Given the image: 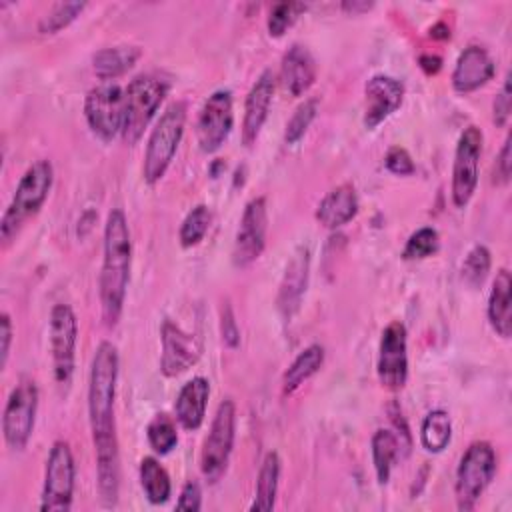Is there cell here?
<instances>
[{
  "label": "cell",
  "instance_id": "6da1fadb",
  "mask_svg": "<svg viewBox=\"0 0 512 512\" xmlns=\"http://www.w3.org/2000/svg\"><path fill=\"white\" fill-rule=\"evenodd\" d=\"M118 380V350L102 340L94 352L88 380V418L96 454L98 492L106 508H114L120 492V454L114 420V396Z\"/></svg>",
  "mask_w": 512,
  "mask_h": 512
},
{
  "label": "cell",
  "instance_id": "7a4b0ae2",
  "mask_svg": "<svg viewBox=\"0 0 512 512\" xmlns=\"http://www.w3.org/2000/svg\"><path fill=\"white\" fill-rule=\"evenodd\" d=\"M132 240L128 220L120 208H112L104 224V260L100 270V304L106 326L120 320L130 282Z\"/></svg>",
  "mask_w": 512,
  "mask_h": 512
},
{
  "label": "cell",
  "instance_id": "3957f363",
  "mask_svg": "<svg viewBox=\"0 0 512 512\" xmlns=\"http://www.w3.org/2000/svg\"><path fill=\"white\" fill-rule=\"evenodd\" d=\"M52 182L54 168L50 160H36L32 166H28L0 220V238L4 246L10 244L22 224L42 208L50 194Z\"/></svg>",
  "mask_w": 512,
  "mask_h": 512
},
{
  "label": "cell",
  "instance_id": "277c9868",
  "mask_svg": "<svg viewBox=\"0 0 512 512\" xmlns=\"http://www.w3.org/2000/svg\"><path fill=\"white\" fill-rule=\"evenodd\" d=\"M168 90L170 82L158 74H140L128 84L124 90V124L120 132L128 146H134L142 138Z\"/></svg>",
  "mask_w": 512,
  "mask_h": 512
},
{
  "label": "cell",
  "instance_id": "5b68a950",
  "mask_svg": "<svg viewBox=\"0 0 512 512\" xmlns=\"http://www.w3.org/2000/svg\"><path fill=\"white\" fill-rule=\"evenodd\" d=\"M184 124L186 104L182 100H176L162 112L160 120L150 132L142 164V176L146 184H156L166 174L182 140Z\"/></svg>",
  "mask_w": 512,
  "mask_h": 512
},
{
  "label": "cell",
  "instance_id": "8992f818",
  "mask_svg": "<svg viewBox=\"0 0 512 512\" xmlns=\"http://www.w3.org/2000/svg\"><path fill=\"white\" fill-rule=\"evenodd\" d=\"M496 474V452L494 448L484 442H472L460 458L456 468V506L458 510H472L480 500L482 492L488 488Z\"/></svg>",
  "mask_w": 512,
  "mask_h": 512
},
{
  "label": "cell",
  "instance_id": "52a82bcc",
  "mask_svg": "<svg viewBox=\"0 0 512 512\" xmlns=\"http://www.w3.org/2000/svg\"><path fill=\"white\" fill-rule=\"evenodd\" d=\"M234 436H236V406L232 398H224L216 408V414L212 418L210 430L204 438L202 452H200V470L210 484L218 482L224 476L232 448H234Z\"/></svg>",
  "mask_w": 512,
  "mask_h": 512
},
{
  "label": "cell",
  "instance_id": "ba28073f",
  "mask_svg": "<svg viewBox=\"0 0 512 512\" xmlns=\"http://www.w3.org/2000/svg\"><path fill=\"white\" fill-rule=\"evenodd\" d=\"M74 478H76V466H74L72 450L68 442L56 440L46 460L40 510L42 512L70 510L72 496H74Z\"/></svg>",
  "mask_w": 512,
  "mask_h": 512
},
{
  "label": "cell",
  "instance_id": "9c48e42d",
  "mask_svg": "<svg viewBox=\"0 0 512 512\" xmlns=\"http://www.w3.org/2000/svg\"><path fill=\"white\" fill-rule=\"evenodd\" d=\"M38 410V386L32 378L22 376L12 388L4 414H2V432L4 440L12 450H24L28 444Z\"/></svg>",
  "mask_w": 512,
  "mask_h": 512
},
{
  "label": "cell",
  "instance_id": "30bf717a",
  "mask_svg": "<svg viewBox=\"0 0 512 512\" xmlns=\"http://www.w3.org/2000/svg\"><path fill=\"white\" fill-rule=\"evenodd\" d=\"M50 356L54 380L60 386H68L74 374L76 364V340H78V322L76 314L68 304H56L50 310Z\"/></svg>",
  "mask_w": 512,
  "mask_h": 512
},
{
  "label": "cell",
  "instance_id": "8fae6325",
  "mask_svg": "<svg viewBox=\"0 0 512 512\" xmlns=\"http://www.w3.org/2000/svg\"><path fill=\"white\" fill-rule=\"evenodd\" d=\"M84 116L94 136L102 142L114 140L124 124V90L110 82L90 88L84 98Z\"/></svg>",
  "mask_w": 512,
  "mask_h": 512
},
{
  "label": "cell",
  "instance_id": "7c38bea8",
  "mask_svg": "<svg viewBox=\"0 0 512 512\" xmlns=\"http://www.w3.org/2000/svg\"><path fill=\"white\" fill-rule=\"evenodd\" d=\"M482 154V132L476 126H466L458 138L452 164V202L464 208L478 186V162Z\"/></svg>",
  "mask_w": 512,
  "mask_h": 512
},
{
  "label": "cell",
  "instance_id": "4fadbf2b",
  "mask_svg": "<svg viewBox=\"0 0 512 512\" xmlns=\"http://www.w3.org/2000/svg\"><path fill=\"white\" fill-rule=\"evenodd\" d=\"M232 126V92L220 88L204 100L196 120V138L200 150L206 154L216 152L232 132Z\"/></svg>",
  "mask_w": 512,
  "mask_h": 512
},
{
  "label": "cell",
  "instance_id": "5bb4252c",
  "mask_svg": "<svg viewBox=\"0 0 512 512\" xmlns=\"http://www.w3.org/2000/svg\"><path fill=\"white\" fill-rule=\"evenodd\" d=\"M376 372L382 388L398 392L408 380V352H406V326L400 320L390 322L382 330L378 346Z\"/></svg>",
  "mask_w": 512,
  "mask_h": 512
},
{
  "label": "cell",
  "instance_id": "9a60e30c",
  "mask_svg": "<svg viewBox=\"0 0 512 512\" xmlns=\"http://www.w3.org/2000/svg\"><path fill=\"white\" fill-rule=\"evenodd\" d=\"M266 228H268L266 198L256 196L244 206L240 226L236 230L234 250H232L234 266L246 268L262 254L266 246Z\"/></svg>",
  "mask_w": 512,
  "mask_h": 512
},
{
  "label": "cell",
  "instance_id": "2e32d148",
  "mask_svg": "<svg viewBox=\"0 0 512 512\" xmlns=\"http://www.w3.org/2000/svg\"><path fill=\"white\" fill-rule=\"evenodd\" d=\"M160 334H162L160 336L162 338L160 372L164 376L174 378L198 362L202 354V344L194 334L182 330L172 320H164Z\"/></svg>",
  "mask_w": 512,
  "mask_h": 512
},
{
  "label": "cell",
  "instance_id": "e0dca14e",
  "mask_svg": "<svg viewBox=\"0 0 512 512\" xmlns=\"http://www.w3.org/2000/svg\"><path fill=\"white\" fill-rule=\"evenodd\" d=\"M404 100V84L386 74H374L364 86V126L368 130L394 114Z\"/></svg>",
  "mask_w": 512,
  "mask_h": 512
},
{
  "label": "cell",
  "instance_id": "ac0fdd59",
  "mask_svg": "<svg viewBox=\"0 0 512 512\" xmlns=\"http://www.w3.org/2000/svg\"><path fill=\"white\" fill-rule=\"evenodd\" d=\"M308 274H310V250L306 246H298L286 264L278 298H276L278 310L286 320L292 318L302 304L306 284H308Z\"/></svg>",
  "mask_w": 512,
  "mask_h": 512
},
{
  "label": "cell",
  "instance_id": "d6986e66",
  "mask_svg": "<svg viewBox=\"0 0 512 512\" xmlns=\"http://www.w3.org/2000/svg\"><path fill=\"white\" fill-rule=\"evenodd\" d=\"M272 96H274V74L272 70H264L248 90V96L244 102V118H242L244 146L250 148L258 140L260 130L268 118Z\"/></svg>",
  "mask_w": 512,
  "mask_h": 512
},
{
  "label": "cell",
  "instance_id": "ffe728a7",
  "mask_svg": "<svg viewBox=\"0 0 512 512\" xmlns=\"http://www.w3.org/2000/svg\"><path fill=\"white\" fill-rule=\"evenodd\" d=\"M494 76V60L482 46H468L460 52L454 70L452 86L460 94H468L484 86Z\"/></svg>",
  "mask_w": 512,
  "mask_h": 512
},
{
  "label": "cell",
  "instance_id": "44dd1931",
  "mask_svg": "<svg viewBox=\"0 0 512 512\" xmlns=\"http://www.w3.org/2000/svg\"><path fill=\"white\" fill-rule=\"evenodd\" d=\"M208 398L210 382L204 376H194L180 388L174 404V414L184 430H198L202 426Z\"/></svg>",
  "mask_w": 512,
  "mask_h": 512
},
{
  "label": "cell",
  "instance_id": "7402d4cb",
  "mask_svg": "<svg viewBox=\"0 0 512 512\" xmlns=\"http://www.w3.org/2000/svg\"><path fill=\"white\" fill-rule=\"evenodd\" d=\"M280 78L284 82V88L292 96H302L310 90L316 80V62L306 46L292 44L284 52L280 64Z\"/></svg>",
  "mask_w": 512,
  "mask_h": 512
},
{
  "label": "cell",
  "instance_id": "603a6c76",
  "mask_svg": "<svg viewBox=\"0 0 512 512\" xmlns=\"http://www.w3.org/2000/svg\"><path fill=\"white\" fill-rule=\"evenodd\" d=\"M358 212V196L356 188L348 182L332 188L316 208V220L324 228H340L348 224Z\"/></svg>",
  "mask_w": 512,
  "mask_h": 512
},
{
  "label": "cell",
  "instance_id": "cb8c5ba5",
  "mask_svg": "<svg viewBox=\"0 0 512 512\" xmlns=\"http://www.w3.org/2000/svg\"><path fill=\"white\" fill-rule=\"evenodd\" d=\"M512 278L506 268H500L494 282L492 290L488 296V320L494 332L502 338H510L512 334Z\"/></svg>",
  "mask_w": 512,
  "mask_h": 512
},
{
  "label": "cell",
  "instance_id": "d4e9b609",
  "mask_svg": "<svg viewBox=\"0 0 512 512\" xmlns=\"http://www.w3.org/2000/svg\"><path fill=\"white\" fill-rule=\"evenodd\" d=\"M400 448L406 450L402 438L390 428H378L372 436V464L376 472L378 484H386L390 480V472L394 462L400 456ZM408 454V450H406Z\"/></svg>",
  "mask_w": 512,
  "mask_h": 512
},
{
  "label": "cell",
  "instance_id": "484cf974",
  "mask_svg": "<svg viewBox=\"0 0 512 512\" xmlns=\"http://www.w3.org/2000/svg\"><path fill=\"white\" fill-rule=\"evenodd\" d=\"M138 58H140V48L136 46L102 48L92 56V68L100 80H110L128 72Z\"/></svg>",
  "mask_w": 512,
  "mask_h": 512
},
{
  "label": "cell",
  "instance_id": "4316f807",
  "mask_svg": "<svg viewBox=\"0 0 512 512\" xmlns=\"http://www.w3.org/2000/svg\"><path fill=\"white\" fill-rule=\"evenodd\" d=\"M278 480H280V456L276 452H268L262 460V466L258 470L256 478V492L254 500L250 504L252 512H268L274 508L276 492H278Z\"/></svg>",
  "mask_w": 512,
  "mask_h": 512
},
{
  "label": "cell",
  "instance_id": "83f0119b",
  "mask_svg": "<svg viewBox=\"0 0 512 512\" xmlns=\"http://www.w3.org/2000/svg\"><path fill=\"white\" fill-rule=\"evenodd\" d=\"M324 364V348L320 344L306 346L282 376V392L288 396L298 390Z\"/></svg>",
  "mask_w": 512,
  "mask_h": 512
},
{
  "label": "cell",
  "instance_id": "f1b7e54d",
  "mask_svg": "<svg viewBox=\"0 0 512 512\" xmlns=\"http://www.w3.org/2000/svg\"><path fill=\"white\" fill-rule=\"evenodd\" d=\"M138 476H140V486L144 490V496L150 504L168 502V498L172 494L170 476H168L166 468L154 456H146L140 460Z\"/></svg>",
  "mask_w": 512,
  "mask_h": 512
},
{
  "label": "cell",
  "instance_id": "f546056e",
  "mask_svg": "<svg viewBox=\"0 0 512 512\" xmlns=\"http://www.w3.org/2000/svg\"><path fill=\"white\" fill-rule=\"evenodd\" d=\"M452 440V422L446 410H430L420 426V442L426 452L438 454Z\"/></svg>",
  "mask_w": 512,
  "mask_h": 512
},
{
  "label": "cell",
  "instance_id": "4dcf8cb0",
  "mask_svg": "<svg viewBox=\"0 0 512 512\" xmlns=\"http://www.w3.org/2000/svg\"><path fill=\"white\" fill-rule=\"evenodd\" d=\"M146 438H148V444L150 448L164 456V454H170L176 444H178V430H176V420L164 412L156 414L150 422H148V428H146Z\"/></svg>",
  "mask_w": 512,
  "mask_h": 512
},
{
  "label": "cell",
  "instance_id": "1f68e13d",
  "mask_svg": "<svg viewBox=\"0 0 512 512\" xmlns=\"http://www.w3.org/2000/svg\"><path fill=\"white\" fill-rule=\"evenodd\" d=\"M210 220H212V214L206 204L194 206L180 224L178 238H180L182 248H192V246L200 244L210 228Z\"/></svg>",
  "mask_w": 512,
  "mask_h": 512
},
{
  "label": "cell",
  "instance_id": "d6a6232c",
  "mask_svg": "<svg viewBox=\"0 0 512 512\" xmlns=\"http://www.w3.org/2000/svg\"><path fill=\"white\" fill-rule=\"evenodd\" d=\"M490 250L484 244H476L470 248V252L466 254L464 262H462V280L470 286V288H478L482 286V282L486 280L488 272H490Z\"/></svg>",
  "mask_w": 512,
  "mask_h": 512
},
{
  "label": "cell",
  "instance_id": "836d02e7",
  "mask_svg": "<svg viewBox=\"0 0 512 512\" xmlns=\"http://www.w3.org/2000/svg\"><path fill=\"white\" fill-rule=\"evenodd\" d=\"M84 2H58L54 4L38 22L40 34H56L58 30L66 28L70 22H74L80 12L84 10Z\"/></svg>",
  "mask_w": 512,
  "mask_h": 512
},
{
  "label": "cell",
  "instance_id": "e575fe53",
  "mask_svg": "<svg viewBox=\"0 0 512 512\" xmlns=\"http://www.w3.org/2000/svg\"><path fill=\"white\" fill-rule=\"evenodd\" d=\"M316 112H318V100L316 98H306L304 102H300L296 106L290 120L286 122V130H284L286 144H296L306 134L312 120L316 118Z\"/></svg>",
  "mask_w": 512,
  "mask_h": 512
},
{
  "label": "cell",
  "instance_id": "d590c367",
  "mask_svg": "<svg viewBox=\"0 0 512 512\" xmlns=\"http://www.w3.org/2000/svg\"><path fill=\"white\" fill-rule=\"evenodd\" d=\"M438 246H440L438 232L430 226H424V228L416 230L414 234H410V238L406 240V246L402 250V258L404 260H422V258L436 254Z\"/></svg>",
  "mask_w": 512,
  "mask_h": 512
},
{
  "label": "cell",
  "instance_id": "8d00e7d4",
  "mask_svg": "<svg viewBox=\"0 0 512 512\" xmlns=\"http://www.w3.org/2000/svg\"><path fill=\"white\" fill-rule=\"evenodd\" d=\"M306 10V4L302 2H278L272 6L270 14H268V34L278 38L282 36L294 22L296 18Z\"/></svg>",
  "mask_w": 512,
  "mask_h": 512
},
{
  "label": "cell",
  "instance_id": "74e56055",
  "mask_svg": "<svg viewBox=\"0 0 512 512\" xmlns=\"http://www.w3.org/2000/svg\"><path fill=\"white\" fill-rule=\"evenodd\" d=\"M510 110H512V90H510V72H508L500 86V92L496 94L494 104H492V120L498 128L508 126Z\"/></svg>",
  "mask_w": 512,
  "mask_h": 512
},
{
  "label": "cell",
  "instance_id": "f35d334b",
  "mask_svg": "<svg viewBox=\"0 0 512 512\" xmlns=\"http://www.w3.org/2000/svg\"><path fill=\"white\" fill-rule=\"evenodd\" d=\"M384 164L392 174H398V176H408L416 170V166L412 162V156L400 146H394V148L388 150V154L384 158Z\"/></svg>",
  "mask_w": 512,
  "mask_h": 512
},
{
  "label": "cell",
  "instance_id": "ab89813d",
  "mask_svg": "<svg viewBox=\"0 0 512 512\" xmlns=\"http://www.w3.org/2000/svg\"><path fill=\"white\" fill-rule=\"evenodd\" d=\"M510 172H512V154H510V134L506 136L496 162H494V172H492V182L496 186H504L510 182Z\"/></svg>",
  "mask_w": 512,
  "mask_h": 512
},
{
  "label": "cell",
  "instance_id": "60d3db41",
  "mask_svg": "<svg viewBox=\"0 0 512 512\" xmlns=\"http://www.w3.org/2000/svg\"><path fill=\"white\" fill-rule=\"evenodd\" d=\"M176 508L178 510H188V512H196V510L202 508V490H200V484L196 480H190L182 486Z\"/></svg>",
  "mask_w": 512,
  "mask_h": 512
},
{
  "label": "cell",
  "instance_id": "b9f144b4",
  "mask_svg": "<svg viewBox=\"0 0 512 512\" xmlns=\"http://www.w3.org/2000/svg\"><path fill=\"white\" fill-rule=\"evenodd\" d=\"M220 332H222V340L228 348H236L238 342H240V332H238V326H236V320H234V314H232V308L228 304L222 306V312H220Z\"/></svg>",
  "mask_w": 512,
  "mask_h": 512
},
{
  "label": "cell",
  "instance_id": "7bdbcfd3",
  "mask_svg": "<svg viewBox=\"0 0 512 512\" xmlns=\"http://www.w3.org/2000/svg\"><path fill=\"white\" fill-rule=\"evenodd\" d=\"M10 344H12V322L6 312L0 316V366L4 368L8 362L10 354Z\"/></svg>",
  "mask_w": 512,
  "mask_h": 512
},
{
  "label": "cell",
  "instance_id": "ee69618b",
  "mask_svg": "<svg viewBox=\"0 0 512 512\" xmlns=\"http://www.w3.org/2000/svg\"><path fill=\"white\" fill-rule=\"evenodd\" d=\"M420 68L426 72V74H436L442 66V58L436 56V54H422L420 56Z\"/></svg>",
  "mask_w": 512,
  "mask_h": 512
},
{
  "label": "cell",
  "instance_id": "f6af8a7d",
  "mask_svg": "<svg viewBox=\"0 0 512 512\" xmlns=\"http://www.w3.org/2000/svg\"><path fill=\"white\" fill-rule=\"evenodd\" d=\"M374 4L372 2H362V0H352V2H342V8L350 14H360V12H366L370 10Z\"/></svg>",
  "mask_w": 512,
  "mask_h": 512
},
{
  "label": "cell",
  "instance_id": "bcb514c9",
  "mask_svg": "<svg viewBox=\"0 0 512 512\" xmlns=\"http://www.w3.org/2000/svg\"><path fill=\"white\" fill-rule=\"evenodd\" d=\"M430 36H432V38H440V40H444V38H448V36H450V30H448V26H446L444 22H438L436 26H432Z\"/></svg>",
  "mask_w": 512,
  "mask_h": 512
}]
</instances>
